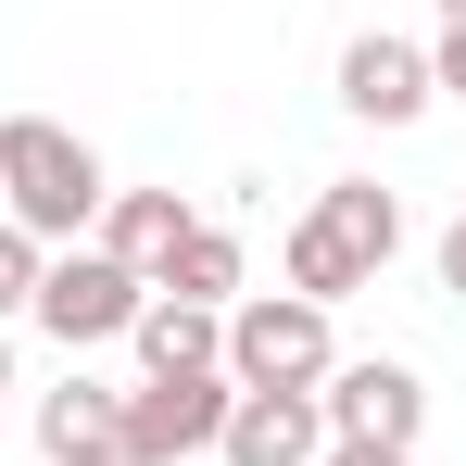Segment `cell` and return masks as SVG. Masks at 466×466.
Returning <instances> with one entry per match:
<instances>
[{
	"label": "cell",
	"mask_w": 466,
	"mask_h": 466,
	"mask_svg": "<svg viewBox=\"0 0 466 466\" xmlns=\"http://www.w3.org/2000/svg\"><path fill=\"white\" fill-rule=\"evenodd\" d=\"M441 13H466V0H441Z\"/></svg>",
	"instance_id": "cell-18"
},
{
	"label": "cell",
	"mask_w": 466,
	"mask_h": 466,
	"mask_svg": "<svg viewBox=\"0 0 466 466\" xmlns=\"http://www.w3.org/2000/svg\"><path fill=\"white\" fill-rule=\"evenodd\" d=\"M340 101H353L366 127H416L441 88H429V51H416V38H353V51H340Z\"/></svg>",
	"instance_id": "cell-8"
},
{
	"label": "cell",
	"mask_w": 466,
	"mask_h": 466,
	"mask_svg": "<svg viewBox=\"0 0 466 466\" xmlns=\"http://www.w3.org/2000/svg\"><path fill=\"white\" fill-rule=\"evenodd\" d=\"M215 454L228 466H315L328 454V403L315 390H239L228 429H215Z\"/></svg>",
	"instance_id": "cell-7"
},
{
	"label": "cell",
	"mask_w": 466,
	"mask_h": 466,
	"mask_svg": "<svg viewBox=\"0 0 466 466\" xmlns=\"http://www.w3.org/2000/svg\"><path fill=\"white\" fill-rule=\"evenodd\" d=\"M189 228H202V215H189L177 189H114V202H101V252H114L127 278H164V252Z\"/></svg>",
	"instance_id": "cell-10"
},
{
	"label": "cell",
	"mask_w": 466,
	"mask_h": 466,
	"mask_svg": "<svg viewBox=\"0 0 466 466\" xmlns=\"http://www.w3.org/2000/svg\"><path fill=\"white\" fill-rule=\"evenodd\" d=\"M38 454L51 466H127V390L64 379L51 403H38Z\"/></svg>",
	"instance_id": "cell-9"
},
{
	"label": "cell",
	"mask_w": 466,
	"mask_h": 466,
	"mask_svg": "<svg viewBox=\"0 0 466 466\" xmlns=\"http://www.w3.org/2000/svg\"><path fill=\"white\" fill-rule=\"evenodd\" d=\"M228 403H239V379H228V366H202V379H152V390H127V466H189V454H215Z\"/></svg>",
	"instance_id": "cell-5"
},
{
	"label": "cell",
	"mask_w": 466,
	"mask_h": 466,
	"mask_svg": "<svg viewBox=\"0 0 466 466\" xmlns=\"http://www.w3.org/2000/svg\"><path fill=\"white\" fill-rule=\"evenodd\" d=\"M328 441H379V454H416V429H429V390L416 366H328Z\"/></svg>",
	"instance_id": "cell-6"
},
{
	"label": "cell",
	"mask_w": 466,
	"mask_h": 466,
	"mask_svg": "<svg viewBox=\"0 0 466 466\" xmlns=\"http://www.w3.org/2000/svg\"><path fill=\"white\" fill-rule=\"evenodd\" d=\"M114 189H101V152H88L76 127H51V114H0V215L38 239H76Z\"/></svg>",
	"instance_id": "cell-1"
},
{
	"label": "cell",
	"mask_w": 466,
	"mask_h": 466,
	"mask_svg": "<svg viewBox=\"0 0 466 466\" xmlns=\"http://www.w3.org/2000/svg\"><path fill=\"white\" fill-rule=\"evenodd\" d=\"M139 353H152V379H202V366H228V315H202V303H139V328H127Z\"/></svg>",
	"instance_id": "cell-11"
},
{
	"label": "cell",
	"mask_w": 466,
	"mask_h": 466,
	"mask_svg": "<svg viewBox=\"0 0 466 466\" xmlns=\"http://www.w3.org/2000/svg\"><path fill=\"white\" fill-rule=\"evenodd\" d=\"M38 265H51V252H38V239L0 215V315H25V303H38Z\"/></svg>",
	"instance_id": "cell-13"
},
{
	"label": "cell",
	"mask_w": 466,
	"mask_h": 466,
	"mask_svg": "<svg viewBox=\"0 0 466 466\" xmlns=\"http://www.w3.org/2000/svg\"><path fill=\"white\" fill-rule=\"evenodd\" d=\"M139 303H152V278H127L114 252H51L25 315H38L64 353H88V340H127V328H139Z\"/></svg>",
	"instance_id": "cell-4"
},
{
	"label": "cell",
	"mask_w": 466,
	"mask_h": 466,
	"mask_svg": "<svg viewBox=\"0 0 466 466\" xmlns=\"http://www.w3.org/2000/svg\"><path fill=\"white\" fill-rule=\"evenodd\" d=\"M441 290H454V303H466V215H454V228H441Z\"/></svg>",
	"instance_id": "cell-15"
},
{
	"label": "cell",
	"mask_w": 466,
	"mask_h": 466,
	"mask_svg": "<svg viewBox=\"0 0 466 466\" xmlns=\"http://www.w3.org/2000/svg\"><path fill=\"white\" fill-rule=\"evenodd\" d=\"M429 88H454V101H466V13H441V51H429Z\"/></svg>",
	"instance_id": "cell-14"
},
{
	"label": "cell",
	"mask_w": 466,
	"mask_h": 466,
	"mask_svg": "<svg viewBox=\"0 0 466 466\" xmlns=\"http://www.w3.org/2000/svg\"><path fill=\"white\" fill-rule=\"evenodd\" d=\"M328 366H340V340H328V303H303V290H265V303L228 315L239 390H328Z\"/></svg>",
	"instance_id": "cell-3"
},
{
	"label": "cell",
	"mask_w": 466,
	"mask_h": 466,
	"mask_svg": "<svg viewBox=\"0 0 466 466\" xmlns=\"http://www.w3.org/2000/svg\"><path fill=\"white\" fill-rule=\"evenodd\" d=\"M152 290H164V303H202V315H215V303L239 290V239H228V228H189L177 252H164V278H152Z\"/></svg>",
	"instance_id": "cell-12"
},
{
	"label": "cell",
	"mask_w": 466,
	"mask_h": 466,
	"mask_svg": "<svg viewBox=\"0 0 466 466\" xmlns=\"http://www.w3.org/2000/svg\"><path fill=\"white\" fill-rule=\"evenodd\" d=\"M0 390H13V340H0Z\"/></svg>",
	"instance_id": "cell-17"
},
{
	"label": "cell",
	"mask_w": 466,
	"mask_h": 466,
	"mask_svg": "<svg viewBox=\"0 0 466 466\" xmlns=\"http://www.w3.org/2000/svg\"><path fill=\"white\" fill-rule=\"evenodd\" d=\"M390 252H403V202H390L379 177H340L303 228H290V290H303V303H353V290H379Z\"/></svg>",
	"instance_id": "cell-2"
},
{
	"label": "cell",
	"mask_w": 466,
	"mask_h": 466,
	"mask_svg": "<svg viewBox=\"0 0 466 466\" xmlns=\"http://www.w3.org/2000/svg\"><path fill=\"white\" fill-rule=\"evenodd\" d=\"M315 466H416V454H379V441H328Z\"/></svg>",
	"instance_id": "cell-16"
}]
</instances>
